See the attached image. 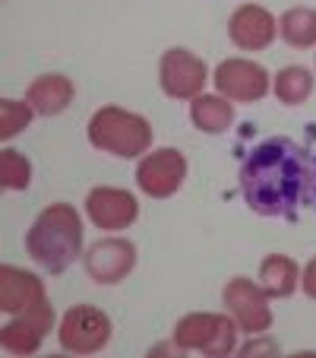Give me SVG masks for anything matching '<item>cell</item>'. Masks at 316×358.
Masks as SVG:
<instances>
[{
    "label": "cell",
    "instance_id": "1",
    "mask_svg": "<svg viewBox=\"0 0 316 358\" xmlns=\"http://www.w3.org/2000/svg\"><path fill=\"white\" fill-rule=\"evenodd\" d=\"M241 194L256 216L294 219L316 206V152L291 136L256 143L241 165Z\"/></svg>",
    "mask_w": 316,
    "mask_h": 358
},
{
    "label": "cell",
    "instance_id": "2",
    "mask_svg": "<svg viewBox=\"0 0 316 358\" xmlns=\"http://www.w3.org/2000/svg\"><path fill=\"white\" fill-rule=\"evenodd\" d=\"M26 250L35 264L45 266V273H54V276L67 273L86 254L80 213L67 203H51L26 231Z\"/></svg>",
    "mask_w": 316,
    "mask_h": 358
},
{
    "label": "cell",
    "instance_id": "3",
    "mask_svg": "<svg viewBox=\"0 0 316 358\" xmlns=\"http://www.w3.org/2000/svg\"><path fill=\"white\" fill-rule=\"evenodd\" d=\"M89 143L117 159H142L152 146V124L121 105H105L89 117Z\"/></svg>",
    "mask_w": 316,
    "mask_h": 358
},
{
    "label": "cell",
    "instance_id": "4",
    "mask_svg": "<svg viewBox=\"0 0 316 358\" xmlns=\"http://www.w3.org/2000/svg\"><path fill=\"white\" fill-rule=\"evenodd\" d=\"M237 330L241 327L234 324V317L200 311L177 320L174 343L181 345V352H202L209 358H225L237 352Z\"/></svg>",
    "mask_w": 316,
    "mask_h": 358
},
{
    "label": "cell",
    "instance_id": "5",
    "mask_svg": "<svg viewBox=\"0 0 316 358\" xmlns=\"http://www.w3.org/2000/svg\"><path fill=\"white\" fill-rule=\"evenodd\" d=\"M111 320L105 311L92 304H76L61 317L57 327V343L70 355H95L111 343Z\"/></svg>",
    "mask_w": 316,
    "mask_h": 358
},
{
    "label": "cell",
    "instance_id": "6",
    "mask_svg": "<svg viewBox=\"0 0 316 358\" xmlns=\"http://www.w3.org/2000/svg\"><path fill=\"white\" fill-rule=\"evenodd\" d=\"M222 301L228 308V314L234 317V324L241 327V333H250V336H262V333L272 327V298L266 295L259 282L247 276H234L222 292Z\"/></svg>",
    "mask_w": 316,
    "mask_h": 358
},
{
    "label": "cell",
    "instance_id": "7",
    "mask_svg": "<svg viewBox=\"0 0 316 358\" xmlns=\"http://www.w3.org/2000/svg\"><path fill=\"white\" fill-rule=\"evenodd\" d=\"M209 83V67L187 48H168L158 61V86L168 99L193 101Z\"/></svg>",
    "mask_w": 316,
    "mask_h": 358
},
{
    "label": "cell",
    "instance_id": "8",
    "mask_svg": "<svg viewBox=\"0 0 316 358\" xmlns=\"http://www.w3.org/2000/svg\"><path fill=\"white\" fill-rule=\"evenodd\" d=\"M187 181V156L181 149H155V152H146L136 165V184L146 196L152 200H168Z\"/></svg>",
    "mask_w": 316,
    "mask_h": 358
},
{
    "label": "cell",
    "instance_id": "9",
    "mask_svg": "<svg viewBox=\"0 0 316 358\" xmlns=\"http://www.w3.org/2000/svg\"><path fill=\"white\" fill-rule=\"evenodd\" d=\"M216 92L225 95L231 101H241V105H253V101H262L272 89V76L269 70L256 61H247V57H228L216 67Z\"/></svg>",
    "mask_w": 316,
    "mask_h": 358
},
{
    "label": "cell",
    "instance_id": "10",
    "mask_svg": "<svg viewBox=\"0 0 316 358\" xmlns=\"http://www.w3.org/2000/svg\"><path fill=\"white\" fill-rule=\"evenodd\" d=\"M86 276L98 285H114L127 279L136 266V248L127 238H101L82 254Z\"/></svg>",
    "mask_w": 316,
    "mask_h": 358
},
{
    "label": "cell",
    "instance_id": "11",
    "mask_svg": "<svg viewBox=\"0 0 316 358\" xmlns=\"http://www.w3.org/2000/svg\"><path fill=\"white\" fill-rule=\"evenodd\" d=\"M86 216L101 231H123L140 219V200L123 187H95L86 196Z\"/></svg>",
    "mask_w": 316,
    "mask_h": 358
},
{
    "label": "cell",
    "instance_id": "12",
    "mask_svg": "<svg viewBox=\"0 0 316 358\" xmlns=\"http://www.w3.org/2000/svg\"><path fill=\"white\" fill-rule=\"evenodd\" d=\"M228 38L241 51H266L278 38V20L259 3H241L228 20Z\"/></svg>",
    "mask_w": 316,
    "mask_h": 358
},
{
    "label": "cell",
    "instance_id": "13",
    "mask_svg": "<svg viewBox=\"0 0 316 358\" xmlns=\"http://www.w3.org/2000/svg\"><path fill=\"white\" fill-rule=\"evenodd\" d=\"M45 301H47L45 282H41L35 273L10 266V264L0 266V311L3 314L20 317V314H29V311H35V308H41Z\"/></svg>",
    "mask_w": 316,
    "mask_h": 358
},
{
    "label": "cell",
    "instance_id": "14",
    "mask_svg": "<svg viewBox=\"0 0 316 358\" xmlns=\"http://www.w3.org/2000/svg\"><path fill=\"white\" fill-rule=\"evenodd\" d=\"M51 327H54V308L45 301L35 311L7 320L0 330V345L13 355H35L41 349V339L51 333Z\"/></svg>",
    "mask_w": 316,
    "mask_h": 358
},
{
    "label": "cell",
    "instance_id": "15",
    "mask_svg": "<svg viewBox=\"0 0 316 358\" xmlns=\"http://www.w3.org/2000/svg\"><path fill=\"white\" fill-rule=\"evenodd\" d=\"M73 95H76L73 83L63 73H41L26 89V101L35 108V115H41V117H54L61 111H67Z\"/></svg>",
    "mask_w": 316,
    "mask_h": 358
},
{
    "label": "cell",
    "instance_id": "16",
    "mask_svg": "<svg viewBox=\"0 0 316 358\" xmlns=\"http://www.w3.org/2000/svg\"><path fill=\"white\" fill-rule=\"evenodd\" d=\"M259 285L266 295L276 298H291L301 285V266L288 257V254H266L259 264Z\"/></svg>",
    "mask_w": 316,
    "mask_h": 358
},
{
    "label": "cell",
    "instance_id": "17",
    "mask_svg": "<svg viewBox=\"0 0 316 358\" xmlns=\"http://www.w3.org/2000/svg\"><path fill=\"white\" fill-rule=\"evenodd\" d=\"M190 121L196 130L202 134H225L234 124V101L225 99V95H196L190 101Z\"/></svg>",
    "mask_w": 316,
    "mask_h": 358
},
{
    "label": "cell",
    "instance_id": "18",
    "mask_svg": "<svg viewBox=\"0 0 316 358\" xmlns=\"http://www.w3.org/2000/svg\"><path fill=\"white\" fill-rule=\"evenodd\" d=\"M313 86H316L313 73H310L307 67H301V64H288V67H282L276 73V80H272V92H276V99L282 101V105H288V108H297V105L310 101Z\"/></svg>",
    "mask_w": 316,
    "mask_h": 358
},
{
    "label": "cell",
    "instance_id": "19",
    "mask_svg": "<svg viewBox=\"0 0 316 358\" xmlns=\"http://www.w3.org/2000/svg\"><path fill=\"white\" fill-rule=\"evenodd\" d=\"M278 35L285 38V45L307 51L316 48V10L313 7H291L278 16Z\"/></svg>",
    "mask_w": 316,
    "mask_h": 358
},
{
    "label": "cell",
    "instance_id": "20",
    "mask_svg": "<svg viewBox=\"0 0 316 358\" xmlns=\"http://www.w3.org/2000/svg\"><path fill=\"white\" fill-rule=\"evenodd\" d=\"M32 181V165L20 149H3L0 152V187L3 190H26Z\"/></svg>",
    "mask_w": 316,
    "mask_h": 358
},
{
    "label": "cell",
    "instance_id": "21",
    "mask_svg": "<svg viewBox=\"0 0 316 358\" xmlns=\"http://www.w3.org/2000/svg\"><path fill=\"white\" fill-rule=\"evenodd\" d=\"M35 117V108L29 101H16V99H3L0 101V136L3 140H13L16 134L29 130Z\"/></svg>",
    "mask_w": 316,
    "mask_h": 358
},
{
    "label": "cell",
    "instance_id": "22",
    "mask_svg": "<svg viewBox=\"0 0 316 358\" xmlns=\"http://www.w3.org/2000/svg\"><path fill=\"white\" fill-rule=\"evenodd\" d=\"M301 289L310 301H316V257L301 270Z\"/></svg>",
    "mask_w": 316,
    "mask_h": 358
},
{
    "label": "cell",
    "instance_id": "23",
    "mask_svg": "<svg viewBox=\"0 0 316 358\" xmlns=\"http://www.w3.org/2000/svg\"><path fill=\"white\" fill-rule=\"evenodd\" d=\"M256 352H269V355H278L282 349H278L272 339H256V343H247V345H243L241 355H256Z\"/></svg>",
    "mask_w": 316,
    "mask_h": 358
}]
</instances>
